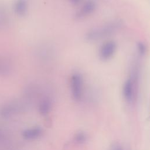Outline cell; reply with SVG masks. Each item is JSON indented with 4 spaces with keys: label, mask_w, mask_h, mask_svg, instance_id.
<instances>
[{
    "label": "cell",
    "mask_w": 150,
    "mask_h": 150,
    "mask_svg": "<svg viewBox=\"0 0 150 150\" xmlns=\"http://www.w3.org/2000/svg\"><path fill=\"white\" fill-rule=\"evenodd\" d=\"M122 25V23L120 20L112 21L103 26L91 29L86 33L85 38L88 41L99 40L114 33L121 28Z\"/></svg>",
    "instance_id": "1"
},
{
    "label": "cell",
    "mask_w": 150,
    "mask_h": 150,
    "mask_svg": "<svg viewBox=\"0 0 150 150\" xmlns=\"http://www.w3.org/2000/svg\"><path fill=\"white\" fill-rule=\"evenodd\" d=\"M83 78L79 73H73L70 78V88L73 98L79 101L83 94Z\"/></svg>",
    "instance_id": "2"
},
{
    "label": "cell",
    "mask_w": 150,
    "mask_h": 150,
    "mask_svg": "<svg viewBox=\"0 0 150 150\" xmlns=\"http://www.w3.org/2000/svg\"><path fill=\"white\" fill-rule=\"evenodd\" d=\"M117 50V44L113 40L105 42L100 47L99 50V57L104 61L111 59Z\"/></svg>",
    "instance_id": "3"
},
{
    "label": "cell",
    "mask_w": 150,
    "mask_h": 150,
    "mask_svg": "<svg viewBox=\"0 0 150 150\" xmlns=\"http://www.w3.org/2000/svg\"><path fill=\"white\" fill-rule=\"evenodd\" d=\"M96 8V4L93 0L87 1L81 8L76 13L75 18L77 20L83 19L91 14Z\"/></svg>",
    "instance_id": "4"
},
{
    "label": "cell",
    "mask_w": 150,
    "mask_h": 150,
    "mask_svg": "<svg viewBox=\"0 0 150 150\" xmlns=\"http://www.w3.org/2000/svg\"><path fill=\"white\" fill-rule=\"evenodd\" d=\"M42 129L40 127H32L24 129L22 136L26 140H34L39 138L42 134Z\"/></svg>",
    "instance_id": "5"
},
{
    "label": "cell",
    "mask_w": 150,
    "mask_h": 150,
    "mask_svg": "<svg viewBox=\"0 0 150 150\" xmlns=\"http://www.w3.org/2000/svg\"><path fill=\"white\" fill-rule=\"evenodd\" d=\"M28 2L26 0H17L14 5L15 12L19 16H23L27 11Z\"/></svg>",
    "instance_id": "6"
},
{
    "label": "cell",
    "mask_w": 150,
    "mask_h": 150,
    "mask_svg": "<svg viewBox=\"0 0 150 150\" xmlns=\"http://www.w3.org/2000/svg\"><path fill=\"white\" fill-rule=\"evenodd\" d=\"M51 108V101L48 98H45L41 100L39 105V111L43 115L48 113Z\"/></svg>",
    "instance_id": "7"
},
{
    "label": "cell",
    "mask_w": 150,
    "mask_h": 150,
    "mask_svg": "<svg viewBox=\"0 0 150 150\" xmlns=\"http://www.w3.org/2000/svg\"><path fill=\"white\" fill-rule=\"evenodd\" d=\"M9 71V62L4 59L0 58V74H5Z\"/></svg>",
    "instance_id": "8"
},
{
    "label": "cell",
    "mask_w": 150,
    "mask_h": 150,
    "mask_svg": "<svg viewBox=\"0 0 150 150\" xmlns=\"http://www.w3.org/2000/svg\"><path fill=\"white\" fill-rule=\"evenodd\" d=\"M8 22V16L5 10L0 7V27L4 26L6 25Z\"/></svg>",
    "instance_id": "9"
},
{
    "label": "cell",
    "mask_w": 150,
    "mask_h": 150,
    "mask_svg": "<svg viewBox=\"0 0 150 150\" xmlns=\"http://www.w3.org/2000/svg\"><path fill=\"white\" fill-rule=\"evenodd\" d=\"M137 49L138 53L141 56H144L146 52V46L145 43L142 42H139L137 45Z\"/></svg>",
    "instance_id": "10"
},
{
    "label": "cell",
    "mask_w": 150,
    "mask_h": 150,
    "mask_svg": "<svg viewBox=\"0 0 150 150\" xmlns=\"http://www.w3.org/2000/svg\"><path fill=\"white\" fill-rule=\"evenodd\" d=\"M74 140L78 144H83L86 141V135L83 132H79L75 135Z\"/></svg>",
    "instance_id": "11"
},
{
    "label": "cell",
    "mask_w": 150,
    "mask_h": 150,
    "mask_svg": "<svg viewBox=\"0 0 150 150\" xmlns=\"http://www.w3.org/2000/svg\"><path fill=\"white\" fill-rule=\"evenodd\" d=\"M112 150H123V149L120 146H119L118 145H114L112 146Z\"/></svg>",
    "instance_id": "12"
},
{
    "label": "cell",
    "mask_w": 150,
    "mask_h": 150,
    "mask_svg": "<svg viewBox=\"0 0 150 150\" xmlns=\"http://www.w3.org/2000/svg\"><path fill=\"white\" fill-rule=\"evenodd\" d=\"M72 4H74V5H77V4H79L81 0H69Z\"/></svg>",
    "instance_id": "13"
}]
</instances>
